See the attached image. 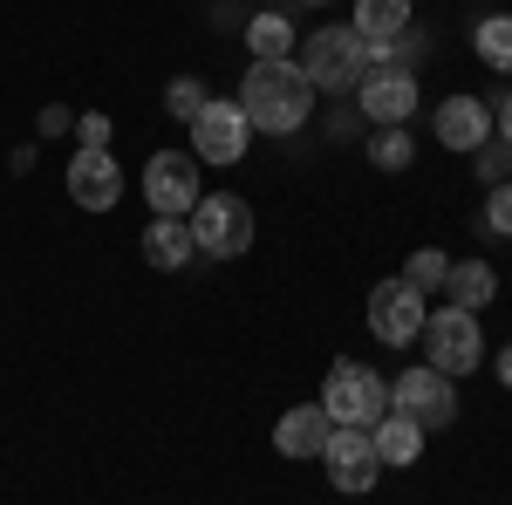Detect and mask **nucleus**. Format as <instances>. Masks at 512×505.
<instances>
[{
    "mask_svg": "<svg viewBox=\"0 0 512 505\" xmlns=\"http://www.w3.org/2000/svg\"><path fill=\"white\" fill-rule=\"evenodd\" d=\"M239 110H246L253 130L287 137V130H301L308 110H315V82L301 76V62H253L246 82H239Z\"/></svg>",
    "mask_w": 512,
    "mask_h": 505,
    "instance_id": "obj_1",
    "label": "nucleus"
},
{
    "mask_svg": "<svg viewBox=\"0 0 512 505\" xmlns=\"http://www.w3.org/2000/svg\"><path fill=\"white\" fill-rule=\"evenodd\" d=\"M301 76L315 82V96L328 89H355V82L369 76V41L355 35V28H315V35H301Z\"/></svg>",
    "mask_w": 512,
    "mask_h": 505,
    "instance_id": "obj_2",
    "label": "nucleus"
},
{
    "mask_svg": "<svg viewBox=\"0 0 512 505\" xmlns=\"http://www.w3.org/2000/svg\"><path fill=\"white\" fill-rule=\"evenodd\" d=\"M424 355H431V369H444L451 383L472 376L478 362H485V328H478V314L451 308V301L437 314H424Z\"/></svg>",
    "mask_w": 512,
    "mask_h": 505,
    "instance_id": "obj_3",
    "label": "nucleus"
},
{
    "mask_svg": "<svg viewBox=\"0 0 512 505\" xmlns=\"http://www.w3.org/2000/svg\"><path fill=\"white\" fill-rule=\"evenodd\" d=\"M192 246L198 253H212V260H239L246 246H253V205L233 192H219V198H198L192 205Z\"/></svg>",
    "mask_w": 512,
    "mask_h": 505,
    "instance_id": "obj_4",
    "label": "nucleus"
},
{
    "mask_svg": "<svg viewBox=\"0 0 512 505\" xmlns=\"http://www.w3.org/2000/svg\"><path fill=\"white\" fill-rule=\"evenodd\" d=\"M321 410H328L335 424L369 430L390 410V389H383V376H376L369 362H335V369H328V389H321Z\"/></svg>",
    "mask_w": 512,
    "mask_h": 505,
    "instance_id": "obj_5",
    "label": "nucleus"
},
{
    "mask_svg": "<svg viewBox=\"0 0 512 505\" xmlns=\"http://www.w3.org/2000/svg\"><path fill=\"white\" fill-rule=\"evenodd\" d=\"M390 410L410 417L417 430H444L458 417V383H451L444 369H431V362H417V369H403L390 383Z\"/></svg>",
    "mask_w": 512,
    "mask_h": 505,
    "instance_id": "obj_6",
    "label": "nucleus"
},
{
    "mask_svg": "<svg viewBox=\"0 0 512 505\" xmlns=\"http://www.w3.org/2000/svg\"><path fill=\"white\" fill-rule=\"evenodd\" d=\"M424 294L403 280V273H390V280H376L369 287V335L383 342V349H410L417 335H424Z\"/></svg>",
    "mask_w": 512,
    "mask_h": 505,
    "instance_id": "obj_7",
    "label": "nucleus"
},
{
    "mask_svg": "<svg viewBox=\"0 0 512 505\" xmlns=\"http://www.w3.org/2000/svg\"><path fill=\"white\" fill-rule=\"evenodd\" d=\"M321 465H328V485L335 492H369L383 478V458H376V437L355 424H335L328 444H321Z\"/></svg>",
    "mask_w": 512,
    "mask_h": 505,
    "instance_id": "obj_8",
    "label": "nucleus"
},
{
    "mask_svg": "<svg viewBox=\"0 0 512 505\" xmlns=\"http://www.w3.org/2000/svg\"><path fill=\"white\" fill-rule=\"evenodd\" d=\"M144 198H151V212L158 219H192V205L205 192H198V164L178 151H158L151 164H144Z\"/></svg>",
    "mask_w": 512,
    "mask_h": 505,
    "instance_id": "obj_9",
    "label": "nucleus"
},
{
    "mask_svg": "<svg viewBox=\"0 0 512 505\" xmlns=\"http://www.w3.org/2000/svg\"><path fill=\"white\" fill-rule=\"evenodd\" d=\"M246 137H253V123H246L239 103H205L192 117V144H198L205 164H239L246 157Z\"/></svg>",
    "mask_w": 512,
    "mask_h": 505,
    "instance_id": "obj_10",
    "label": "nucleus"
},
{
    "mask_svg": "<svg viewBox=\"0 0 512 505\" xmlns=\"http://www.w3.org/2000/svg\"><path fill=\"white\" fill-rule=\"evenodd\" d=\"M355 103H362V117L376 123V130H383V123H403L410 110H417V76H410V69H390V62H376L369 76L355 82Z\"/></svg>",
    "mask_w": 512,
    "mask_h": 505,
    "instance_id": "obj_11",
    "label": "nucleus"
},
{
    "mask_svg": "<svg viewBox=\"0 0 512 505\" xmlns=\"http://www.w3.org/2000/svg\"><path fill=\"white\" fill-rule=\"evenodd\" d=\"M69 198H76L82 212H110L123 198V171L103 144H82V151L69 157Z\"/></svg>",
    "mask_w": 512,
    "mask_h": 505,
    "instance_id": "obj_12",
    "label": "nucleus"
},
{
    "mask_svg": "<svg viewBox=\"0 0 512 505\" xmlns=\"http://www.w3.org/2000/svg\"><path fill=\"white\" fill-rule=\"evenodd\" d=\"M485 137H492V110L478 96H444L437 103V144L444 151H478Z\"/></svg>",
    "mask_w": 512,
    "mask_h": 505,
    "instance_id": "obj_13",
    "label": "nucleus"
},
{
    "mask_svg": "<svg viewBox=\"0 0 512 505\" xmlns=\"http://www.w3.org/2000/svg\"><path fill=\"white\" fill-rule=\"evenodd\" d=\"M328 430H335V417H328L321 403H294V410L274 424V451L280 458H321Z\"/></svg>",
    "mask_w": 512,
    "mask_h": 505,
    "instance_id": "obj_14",
    "label": "nucleus"
},
{
    "mask_svg": "<svg viewBox=\"0 0 512 505\" xmlns=\"http://www.w3.org/2000/svg\"><path fill=\"white\" fill-rule=\"evenodd\" d=\"M355 35L369 41V69L390 55V41L410 28V0H355V21H349Z\"/></svg>",
    "mask_w": 512,
    "mask_h": 505,
    "instance_id": "obj_15",
    "label": "nucleus"
},
{
    "mask_svg": "<svg viewBox=\"0 0 512 505\" xmlns=\"http://www.w3.org/2000/svg\"><path fill=\"white\" fill-rule=\"evenodd\" d=\"M444 294H451V308L478 314L492 294H499V273H492V260H451V273H444Z\"/></svg>",
    "mask_w": 512,
    "mask_h": 505,
    "instance_id": "obj_16",
    "label": "nucleus"
},
{
    "mask_svg": "<svg viewBox=\"0 0 512 505\" xmlns=\"http://www.w3.org/2000/svg\"><path fill=\"white\" fill-rule=\"evenodd\" d=\"M192 253L198 246H192V226H185V219H151V226H144V260L158 273H178Z\"/></svg>",
    "mask_w": 512,
    "mask_h": 505,
    "instance_id": "obj_17",
    "label": "nucleus"
},
{
    "mask_svg": "<svg viewBox=\"0 0 512 505\" xmlns=\"http://www.w3.org/2000/svg\"><path fill=\"white\" fill-rule=\"evenodd\" d=\"M369 437H376V458H383V465H417V458H424V430L410 424V417H396V410H383V417L369 424Z\"/></svg>",
    "mask_w": 512,
    "mask_h": 505,
    "instance_id": "obj_18",
    "label": "nucleus"
},
{
    "mask_svg": "<svg viewBox=\"0 0 512 505\" xmlns=\"http://www.w3.org/2000/svg\"><path fill=\"white\" fill-rule=\"evenodd\" d=\"M246 41H253V62H294V21L287 14H253Z\"/></svg>",
    "mask_w": 512,
    "mask_h": 505,
    "instance_id": "obj_19",
    "label": "nucleus"
},
{
    "mask_svg": "<svg viewBox=\"0 0 512 505\" xmlns=\"http://www.w3.org/2000/svg\"><path fill=\"white\" fill-rule=\"evenodd\" d=\"M410 157H417V137H410L403 123H383V130L369 137V164H376V171H410Z\"/></svg>",
    "mask_w": 512,
    "mask_h": 505,
    "instance_id": "obj_20",
    "label": "nucleus"
},
{
    "mask_svg": "<svg viewBox=\"0 0 512 505\" xmlns=\"http://www.w3.org/2000/svg\"><path fill=\"white\" fill-rule=\"evenodd\" d=\"M478 62H492V69L512 76V14H492V21L478 28Z\"/></svg>",
    "mask_w": 512,
    "mask_h": 505,
    "instance_id": "obj_21",
    "label": "nucleus"
},
{
    "mask_svg": "<svg viewBox=\"0 0 512 505\" xmlns=\"http://www.w3.org/2000/svg\"><path fill=\"white\" fill-rule=\"evenodd\" d=\"M444 273H451V260H444L437 246H424V253H410V267H403V280H410V287H417V294L431 301L437 287H444Z\"/></svg>",
    "mask_w": 512,
    "mask_h": 505,
    "instance_id": "obj_22",
    "label": "nucleus"
},
{
    "mask_svg": "<svg viewBox=\"0 0 512 505\" xmlns=\"http://www.w3.org/2000/svg\"><path fill=\"white\" fill-rule=\"evenodd\" d=\"M205 103H212V96H205V82H198V76H178L171 89H164V110H171V117H185V123H192Z\"/></svg>",
    "mask_w": 512,
    "mask_h": 505,
    "instance_id": "obj_23",
    "label": "nucleus"
},
{
    "mask_svg": "<svg viewBox=\"0 0 512 505\" xmlns=\"http://www.w3.org/2000/svg\"><path fill=\"white\" fill-rule=\"evenodd\" d=\"M472 164H478L485 185H506V178H512V144H492V137H485V144L472 151Z\"/></svg>",
    "mask_w": 512,
    "mask_h": 505,
    "instance_id": "obj_24",
    "label": "nucleus"
},
{
    "mask_svg": "<svg viewBox=\"0 0 512 505\" xmlns=\"http://www.w3.org/2000/svg\"><path fill=\"white\" fill-rule=\"evenodd\" d=\"M485 233L512 239V178H506V185H492V198H485Z\"/></svg>",
    "mask_w": 512,
    "mask_h": 505,
    "instance_id": "obj_25",
    "label": "nucleus"
},
{
    "mask_svg": "<svg viewBox=\"0 0 512 505\" xmlns=\"http://www.w3.org/2000/svg\"><path fill=\"white\" fill-rule=\"evenodd\" d=\"M76 130H82V144H103V151H110V117H103V110H89Z\"/></svg>",
    "mask_w": 512,
    "mask_h": 505,
    "instance_id": "obj_26",
    "label": "nucleus"
},
{
    "mask_svg": "<svg viewBox=\"0 0 512 505\" xmlns=\"http://www.w3.org/2000/svg\"><path fill=\"white\" fill-rule=\"evenodd\" d=\"M499 144H512V89H506V103H499Z\"/></svg>",
    "mask_w": 512,
    "mask_h": 505,
    "instance_id": "obj_27",
    "label": "nucleus"
},
{
    "mask_svg": "<svg viewBox=\"0 0 512 505\" xmlns=\"http://www.w3.org/2000/svg\"><path fill=\"white\" fill-rule=\"evenodd\" d=\"M499 383L512 389V349H499Z\"/></svg>",
    "mask_w": 512,
    "mask_h": 505,
    "instance_id": "obj_28",
    "label": "nucleus"
},
{
    "mask_svg": "<svg viewBox=\"0 0 512 505\" xmlns=\"http://www.w3.org/2000/svg\"><path fill=\"white\" fill-rule=\"evenodd\" d=\"M308 7H335V0H308Z\"/></svg>",
    "mask_w": 512,
    "mask_h": 505,
    "instance_id": "obj_29",
    "label": "nucleus"
}]
</instances>
